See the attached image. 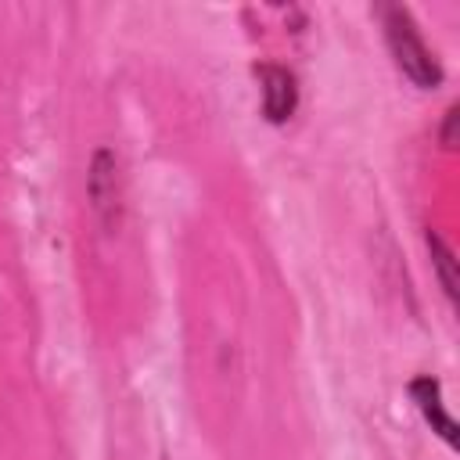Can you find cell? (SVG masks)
<instances>
[{
	"label": "cell",
	"instance_id": "1",
	"mask_svg": "<svg viewBox=\"0 0 460 460\" xmlns=\"http://www.w3.org/2000/svg\"><path fill=\"white\" fill-rule=\"evenodd\" d=\"M381 18H385L388 50H392L395 65L402 68V75H410V79H413L417 86H424V90L438 86V83H442V68H438V61L431 58V50L424 47V40H420V32H417L410 11L388 4V7H381Z\"/></svg>",
	"mask_w": 460,
	"mask_h": 460
},
{
	"label": "cell",
	"instance_id": "2",
	"mask_svg": "<svg viewBox=\"0 0 460 460\" xmlns=\"http://www.w3.org/2000/svg\"><path fill=\"white\" fill-rule=\"evenodd\" d=\"M259 83H262V111L270 122H284L291 119L295 104H298V86L295 75L280 65H259Z\"/></svg>",
	"mask_w": 460,
	"mask_h": 460
},
{
	"label": "cell",
	"instance_id": "3",
	"mask_svg": "<svg viewBox=\"0 0 460 460\" xmlns=\"http://www.w3.org/2000/svg\"><path fill=\"white\" fill-rule=\"evenodd\" d=\"M119 165H115V155L111 151H97L93 155V165H90V198H93V208L104 216V223H119Z\"/></svg>",
	"mask_w": 460,
	"mask_h": 460
},
{
	"label": "cell",
	"instance_id": "4",
	"mask_svg": "<svg viewBox=\"0 0 460 460\" xmlns=\"http://www.w3.org/2000/svg\"><path fill=\"white\" fill-rule=\"evenodd\" d=\"M410 395L417 399V406H420V413H424V420L431 424V431H438L449 446H456V424H453V417L446 413V406H442V388H438V381L435 377H413L410 381Z\"/></svg>",
	"mask_w": 460,
	"mask_h": 460
},
{
	"label": "cell",
	"instance_id": "5",
	"mask_svg": "<svg viewBox=\"0 0 460 460\" xmlns=\"http://www.w3.org/2000/svg\"><path fill=\"white\" fill-rule=\"evenodd\" d=\"M428 248H431V262H435V270L442 277L446 295L456 302V262H453V252L446 248V241L438 234H428Z\"/></svg>",
	"mask_w": 460,
	"mask_h": 460
},
{
	"label": "cell",
	"instance_id": "6",
	"mask_svg": "<svg viewBox=\"0 0 460 460\" xmlns=\"http://www.w3.org/2000/svg\"><path fill=\"white\" fill-rule=\"evenodd\" d=\"M453 122H456V108H449V119H446V147H453Z\"/></svg>",
	"mask_w": 460,
	"mask_h": 460
}]
</instances>
